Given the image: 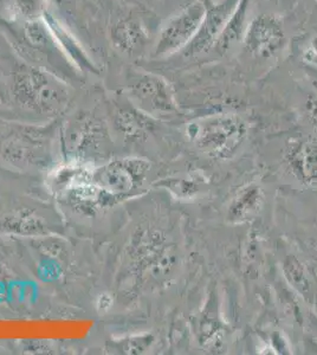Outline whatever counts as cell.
<instances>
[{
  "label": "cell",
  "mask_w": 317,
  "mask_h": 355,
  "mask_svg": "<svg viewBox=\"0 0 317 355\" xmlns=\"http://www.w3.org/2000/svg\"><path fill=\"white\" fill-rule=\"evenodd\" d=\"M262 199L263 196L259 189H256L253 186L246 189L238 197L237 200L233 202V205L230 209V217L233 220H238V219L246 218L249 214H256L259 210Z\"/></svg>",
  "instance_id": "7"
},
{
  "label": "cell",
  "mask_w": 317,
  "mask_h": 355,
  "mask_svg": "<svg viewBox=\"0 0 317 355\" xmlns=\"http://www.w3.org/2000/svg\"><path fill=\"white\" fill-rule=\"evenodd\" d=\"M132 93L147 110L169 113L175 108L169 85L164 78L157 75H139L137 81L132 85Z\"/></svg>",
  "instance_id": "5"
},
{
  "label": "cell",
  "mask_w": 317,
  "mask_h": 355,
  "mask_svg": "<svg viewBox=\"0 0 317 355\" xmlns=\"http://www.w3.org/2000/svg\"><path fill=\"white\" fill-rule=\"evenodd\" d=\"M205 1L194 0L184 10L169 19L162 28L154 45L153 56L155 58L171 56L182 51L191 43L205 15Z\"/></svg>",
  "instance_id": "2"
},
{
  "label": "cell",
  "mask_w": 317,
  "mask_h": 355,
  "mask_svg": "<svg viewBox=\"0 0 317 355\" xmlns=\"http://www.w3.org/2000/svg\"><path fill=\"white\" fill-rule=\"evenodd\" d=\"M285 40L286 35L281 17L262 13L249 21L241 43L246 53L255 58H268L284 46Z\"/></svg>",
  "instance_id": "3"
},
{
  "label": "cell",
  "mask_w": 317,
  "mask_h": 355,
  "mask_svg": "<svg viewBox=\"0 0 317 355\" xmlns=\"http://www.w3.org/2000/svg\"><path fill=\"white\" fill-rule=\"evenodd\" d=\"M187 132L205 153L224 155L241 144L246 133V125L237 115L216 114L192 122Z\"/></svg>",
  "instance_id": "1"
},
{
  "label": "cell",
  "mask_w": 317,
  "mask_h": 355,
  "mask_svg": "<svg viewBox=\"0 0 317 355\" xmlns=\"http://www.w3.org/2000/svg\"><path fill=\"white\" fill-rule=\"evenodd\" d=\"M16 1L20 12L30 19L40 16L45 6V0H16Z\"/></svg>",
  "instance_id": "9"
},
{
  "label": "cell",
  "mask_w": 317,
  "mask_h": 355,
  "mask_svg": "<svg viewBox=\"0 0 317 355\" xmlns=\"http://www.w3.org/2000/svg\"><path fill=\"white\" fill-rule=\"evenodd\" d=\"M285 266H286V269H288V274H289V276H291V281L295 284L301 286V284L305 283V275H303L302 268L296 261L290 259L289 262L286 263Z\"/></svg>",
  "instance_id": "10"
},
{
  "label": "cell",
  "mask_w": 317,
  "mask_h": 355,
  "mask_svg": "<svg viewBox=\"0 0 317 355\" xmlns=\"http://www.w3.org/2000/svg\"><path fill=\"white\" fill-rule=\"evenodd\" d=\"M249 4L250 0H238L237 6L234 8L229 21L225 25L223 33H221V36L212 48L214 53L223 56L243 42L245 31L249 24L248 21Z\"/></svg>",
  "instance_id": "6"
},
{
  "label": "cell",
  "mask_w": 317,
  "mask_h": 355,
  "mask_svg": "<svg viewBox=\"0 0 317 355\" xmlns=\"http://www.w3.org/2000/svg\"><path fill=\"white\" fill-rule=\"evenodd\" d=\"M204 1L205 15L200 28L191 43L181 51L185 57L197 56L212 50L238 3V0H219L217 3L212 0Z\"/></svg>",
  "instance_id": "4"
},
{
  "label": "cell",
  "mask_w": 317,
  "mask_h": 355,
  "mask_svg": "<svg viewBox=\"0 0 317 355\" xmlns=\"http://www.w3.org/2000/svg\"><path fill=\"white\" fill-rule=\"evenodd\" d=\"M316 1H317V0H316Z\"/></svg>",
  "instance_id": "12"
},
{
  "label": "cell",
  "mask_w": 317,
  "mask_h": 355,
  "mask_svg": "<svg viewBox=\"0 0 317 355\" xmlns=\"http://www.w3.org/2000/svg\"><path fill=\"white\" fill-rule=\"evenodd\" d=\"M300 165L302 167V172L313 177L317 174V148L311 145H305L301 150V162Z\"/></svg>",
  "instance_id": "8"
},
{
  "label": "cell",
  "mask_w": 317,
  "mask_h": 355,
  "mask_svg": "<svg viewBox=\"0 0 317 355\" xmlns=\"http://www.w3.org/2000/svg\"><path fill=\"white\" fill-rule=\"evenodd\" d=\"M311 53L317 57V36L314 37V40L311 41Z\"/></svg>",
  "instance_id": "11"
}]
</instances>
